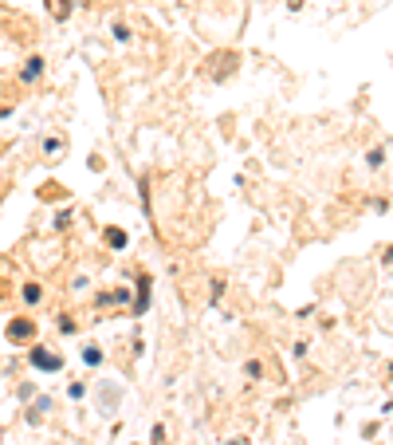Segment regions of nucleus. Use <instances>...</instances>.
<instances>
[{
    "label": "nucleus",
    "instance_id": "obj_1",
    "mask_svg": "<svg viewBox=\"0 0 393 445\" xmlns=\"http://www.w3.org/2000/svg\"><path fill=\"white\" fill-rule=\"evenodd\" d=\"M4 339H8L12 347H24V343H32V339H36V320H32V315H16V320H8V327H4Z\"/></svg>",
    "mask_w": 393,
    "mask_h": 445
},
{
    "label": "nucleus",
    "instance_id": "obj_2",
    "mask_svg": "<svg viewBox=\"0 0 393 445\" xmlns=\"http://www.w3.org/2000/svg\"><path fill=\"white\" fill-rule=\"evenodd\" d=\"M28 362H32L36 371H43V375H55V371H63V359H59V355H52L47 347H40V343L28 351Z\"/></svg>",
    "mask_w": 393,
    "mask_h": 445
},
{
    "label": "nucleus",
    "instance_id": "obj_3",
    "mask_svg": "<svg viewBox=\"0 0 393 445\" xmlns=\"http://www.w3.org/2000/svg\"><path fill=\"white\" fill-rule=\"evenodd\" d=\"M43 68H47V59H43V56H28L24 68H20V83H24V87L40 83V79H43Z\"/></svg>",
    "mask_w": 393,
    "mask_h": 445
},
{
    "label": "nucleus",
    "instance_id": "obj_4",
    "mask_svg": "<svg viewBox=\"0 0 393 445\" xmlns=\"http://www.w3.org/2000/svg\"><path fill=\"white\" fill-rule=\"evenodd\" d=\"M43 296H47V292H43L40 280H24V284H20V304H24V307H40Z\"/></svg>",
    "mask_w": 393,
    "mask_h": 445
},
{
    "label": "nucleus",
    "instance_id": "obj_5",
    "mask_svg": "<svg viewBox=\"0 0 393 445\" xmlns=\"http://www.w3.org/2000/svg\"><path fill=\"white\" fill-rule=\"evenodd\" d=\"M244 378H252V382H264V359H248V362H244Z\"/></svg>",
    "mask_w": 393,
    "mask_h": 445
},
{
    "label": "nucleus",
    "instance_id": "obj_6",
    "mask_svg": "<svg viewBox=\"0 0 393 445\" xmlns=\"http://www.w3.org/2000/svg\"><path fill=\"white\" fill-rule=\"evenodd\" d=\"M103 240H107L110 249H126V233H123V229H114V225L103 233Z\"/></svg>",
    "mask_w": 393,
    "mask_h": 445
},
{
    "label": "nucleus",
    "instance_id": "obj_7",
    "mask_svg": "<svg viewBox=\"0 0 393 445\" xmlns=\"http://www.w3.org/2000/svg\"><path fill=\"white\" fill-rule=\"evenodd\" d=\"M366 166H370V169H381V166H385V146H374V150L366 154Z\"/></svg>",
    "mask_w": 393,
    "mask_h": 445
},
{
    "label": "nucleus",
    "instance_id": "obj_8",
    "mask_svg": "<svg viewBox=\"0 0 393 445\" xmlns=\"http://www.w3.org/2000/svg\"><path fill=\"white\" fill-rule=\"evenodd\" d=\"M103 359H107V355H103L98 347H87V351H83V362H87V366H103Z\"/></svg>",
    "mask_w": 393,
    "mask_h": 445
},
{
    "label": "nucleus",
    "instance_id": "obj_9",
    "mask_svg": "<svg viewBox=\"0 0 393 445\" xmlns=\"http://www.w3.org/2000/svg\"><path fill=\"white\" fill-rule=\"evenodd\" d=\"M55 327H59V335H75V331H79V323L71 320V315H59V320H55Z\"/></svg>",
    "mask_w": 393,
    "mask_h": 445
},
{
    "label": "nucleus",
    "instance_id": "obj_10",
    "mask_svg": "<svg viewBox=\"0 0 393 445\" xmlns=\"http://www.w3.org/2000/svg\"><path fill=\"white\" fill-rule=\"evenodd\" d=\"M110 32H114V40H118V43H130V36H134V32H130V24H123V20H118Z\"/></svg>",
    "mask_w": 393,
    "mask_h": 445
},
{
    "label": "nucleus",
    "instance_id": "obj_11",
    "mask_svg": "<svg viewBox=\"0 0 393 445\" xmlns=\"http://www.w3.org/2000/svg\"><path fill=\"white\" fill-rule=\"evenodd\" d=\"M83 394H87V382H71L67 386V398H75V402H79Z\"/></svg>",
    "mask_w": 393,
    "mask_h": 445
},
{
    "label": "nucleus",
    "instance_id": "obj_12",
    "mask_svg": "<svg viewBox=\"0 0 393 445\" xmlns=\"http://www.w3.org/2000/svg\"><path fill=\"white\" fill-rule=\"evenodd\" d=\"M220 296H224V280H213V292H209V304H217Z\"/></svg>",
    "mask_w": 393,
    "mask_h": 445
},
{
    "label": "nucleus",
    "instance_id": "obj_13",
    "mask_svg": "<svg viewBox=\"0 0 393 445\" xmlns=\"http://www.w3.org/2000/svg\"><path fill=\"white\" fill-rule=\"evenodd\" d=\"M55 229H67V225H71V209H63V213H55Z\"/></svg>",
    "mask_w": 393,
    "mask_h": 445
},
{
    "label": "nucleus",
    "instance_id": "obj_14",
    "mask_svg": "<svg viewBox=\"0 0 393 445\" xmlns=\"http://www.w3.org/2000/svg\"><path fill=\"white\" fill-rule=\"evenodd\" d=\"M110 296H114V304H130V288H114Z\"/></svg>",
    "mask_w": 393,
    "mask_h": 445
},
{
    "label": "nucleus",
    "instance_id": "obj_15",
    "mask_svg": "<svg viewBox=\"0 0 393 445\" xmlns=\"http://www.w3.org/2000/svg\"><path fill=\"white\" fill-rule=\"evenodd\" d=\"M16 394H20V398H24V402H28V398L36 394V382H20V390H16Z\"/></svg>",
    "mask_w": 393,
    "mask_h": 445
},
{
    "label": "nucleus",
    "instance_id": "obj_16",
    "mask_svg": "<svg viewBox=\"0 0 393 445\" xmlns=\"http://www.w3.org/2000/svg\"><path fill=\"white\" fill-rule=\"evenodd\" d=\"M149 442L162 445V442H165V426H153V430H149Z\"/></svg>",
    "mask_w": 393,
    "mask_h": 445
},
{
    "label": "nucleus",
    "instance_id": "obj_17",
    "mask_svg": "<svg viewBox=\"0 0 393 445\" xmlns=\"http://www.w3.org/2000/svg\"><path fill=\"white\" fill-rule=\"evenodd\" d=\"M59 150H63V142H59V138H47V142H43V154H59Z\"/></svg>",
    "mask_w": 393,
    "mask_h": 445
},
{
    "label": "nucleus",
    "instance_id": "obj_18",
    "mask_svg": "<svg viewBox=\"0 0 393 445\" xmlns=\"http://www.w3.org/2000/svg\"><path fill=\"white\" fill-rule=\"evenodd\" d=\"M95 304H98V307H114V296H110V292H98Z\"/></svg>",
    "mask_w": 393,
    "mask_h": 445
},
{
    "label": "nucleus",
    "instance_id": "obj_19",
    "mask_svg": "<svg viewBox=\"0 0 393 445\" xmlns=\"http://www.w3.org/2000/svg\"><path fill=\"white\" fill-rule=\"evenodd\" d=\"M307 351H311V343H307V339H299V343H295V359H307Z\"/></svg>",
    "mask_w": 393,
    "mask_h": 445
},
{
    "label": "nucleus",
    "instance_id": "obj_20",
    "mask_svg": "<svg viewBox=\"0 0 393 445\" xmlns=\"http://www.w3.org/2000/svg\"><path fill=\"white\" fill-rule=\"evenodd\" d=\"M71 288H75V292H87V288H91V280H87V276H75V284H71Z\"/></svg>",
    "mask_w": 393,
    "mask_h": 445
},
{
    "label": "nucleus",
    "instance_id": "obj_21",
    "mask_svg": "<svg viewBox=\"0 0 393 445\" xmlns=\"http://www.w3.org/2000/svg\"><path fill=\"white\" fill-rule=\"evenodd\" d=\"M287 4H291V12H299V8H303V0H287Z\"/></svg>",
    "mask_w": 393,
    "mask_h": 445
},
{
    "label": "nucleus",
    "instance_id": "obj_22",
    "mask_svg": "<svg viewBox=\"0 0 393 445\" xmlns=\"http://www.w3.org/2000/svg\"><path fill=\"white\" fill-rule=\"evenodd\" d=\"M229 445H248V437H232V442Z\"/></svg>",
    "mask_w": 393,
    "mask_h": 445
},
{
    "label": "nucleus",
    "instance_id": "obj_23",
    "mask_svg": "<svg viewBox=\"0 0 393 445\" xmlns=\"http://www.w3.org/2000/svg\"><path fill=\"white\" fill-rule=\"evenodd\" d=\"M0 201H4V194H0Z\"/></svg>",
    "mask_w": 393,
    "mask_h": 445
}]
</instances>
